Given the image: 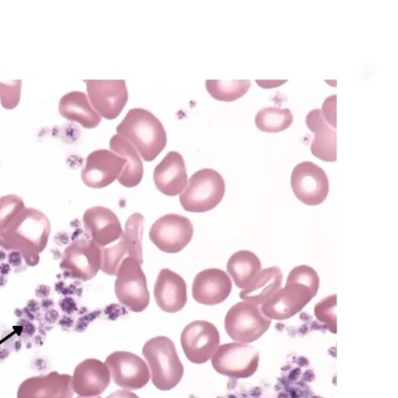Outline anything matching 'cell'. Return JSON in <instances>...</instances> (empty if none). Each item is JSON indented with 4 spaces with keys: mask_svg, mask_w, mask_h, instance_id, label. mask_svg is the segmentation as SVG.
<instances>
[{
    "mask_svg": "<svg viewBox=\"0 0 398 398\" xmlns=\"http://www.w3.org/2000/svg\"><path fill=\"white\" fill-rule=\"evenodd\" d=\"M99 398V397H97V398Z\"/></svg>",
    "mask_w": 398,
    "mask_h": 398,
    "instance_id": "cell-45",
    "label": "cell"
},
{
    "mask_svg": "<svg viewBox=\"0 0 398 398\" xmlns=\"http://www.w3.org/2000/svg\"><path fill=\"white\" fill-rule=\"evenodd\" d=\"M116 276L115 292L118 301L131 311H144L150 303V293L141 264L133 258H126L121 264Z\"/></svg>",
    "mask_w": 398,
    "mask_h": 398,
    "instance_id": "cell-7",
    "label": "cell"
},
{
    "mask_svg": "<svg viewBox=\"0 0 398 398\" xmlns=\"http://www.w3.org/2000/svg\"><path fill=\"white\" fill-rule=\"evenodd\" d=\"M93 108L101 116L113 120L120 115L129 99L124 79L83 80Z\"/></svg>",
    "mask_w": 398,
    "mask_h": 398,
    "instance_id": "cell-14",
    "label": "cell"
},
{
    "mask_svg": "<svg viewBox=\"0 0 398 398\" xmlns=\"http://www.w3.org/2000/svg\"><path fill=\"white\" fill-rule=\"evenodd\" d=\"M181 342L188 360L196 364L208 362L219 347L220 337L214 324L196 321L183 330Z\"/></svg>",
    "mask_w": 398,
    "mask_h": 398,
    "instance_id": "cell-12",
    "label": "cell"
},
{
    "mask_svg": "<svg viewBox=\"0 0 398 398\" xmlns=\"http://www.w3.org/2000/svg\"><path fill=\"white\" fill-rule=\"evenodd\" d=\"M156 187L167 196H176L184 192L188 185V174L183 157L171 151L156 167L154 172Z\"/></svg>",
    "mask_w": 398,
    "mask_h": 398,
    "instance_id": "cell-21",
    "label": "cell"
},
{
    "mask_svg": "<svg viewBox=\"0 0 398 398\" xmlns=\"http://www.w3.org/2000/svg\"><path fill=\"white\" fill-rule=\"evenodd\" d=\"M126 165V159L108 150H97L87 157L82 170L83 183L87 187L101 189L118 179Z\"/></svg>",
    "mask_w": 398,
    "mask_h": 398,
    "instance_id": "cell-16",
    "label": "cell"
},
{
    "mask_svg": "<svg viewBox=\"0 0 398 398\" xmlns=\"http://www.w3.org/2000/svg\"><path fill=\"white\" fill-rule=\"evenodd\" d=\"M51 234L48 217L35 208L25 207L5 230L0 233V247L7 251L17 250L27 266L40 261Z\"/></svg>",
    "mask_w": 398,
    "mask_h": 398,
    "instance_id": "cell-1",
    "label": "cell"
},
{
    "mask_svg": "<svg viewBox=\"0 0 398 398\" xmlns=\"http://www.w3.org/2000/svg\"><path fill=\"white\" fill-rule=\"evenodd\" d=\"M145 218L140 213L132 214L125 223V231L120 237V241L115 246L101 247V270L108 275L116 276L118 268L124 260L133 258L143 264L142 236L144 227Z\"/></svg>",
    "mask_w": 398,
    "mask_h": 398,
    "instance_id": "cell-5",
    "label": "cell"
},
{
    "mask_svg": "<svg viewBox=\"0 0 398 398\" xmlns=\"http://www.w3.org/2000/svg\"><path fill=\"white\" fill-rule=\"evenodd\" d=\"M316 295L315 292L303 284L286 282V287L261 306V311L271 320L289 319L301 311Z\"/></svg>",
    "mask_w": 398,
    "mask_h": 398,
    "instance_id": "cell-15",
    "label": "cell"
},
{
    "mask_svg": "<svg viewBox=\"0 0 398 398\" xmlns=\"http://www.w3.org/2000/svg\"><path fill=\"white\" fill-rule=\"evenodd\" d=\"M84 229L91 240L99 247L120 239L123 229L120 221L114 211L103 206H94L85 211L83 217Z\"/></svg>",
    "mask_w": 398,
    "mask_h": 398,
    "instance_id": "cell-18",
    "label": "cell"
},
{
    "mask_svg": "<svg viewBox=\"0 0 398 398\" xmlns=\"http://www.w3.org/2000/svg\"><path fill=\"white\" fill-rule=\"evenodd\" d=\"M26 307L32 313H37L41 308L40 304L34 300H29L28 303L26 304Z\"/></svg>",
    "mask_w": 398,
    "mask_h": 398,
    "instance_id": "cell-39",
    "label": "cell"
},
{
    "mask_svg": "<svg viewBox=\"0 0 398 398\" xmlns=\"http://www.w3.org/2000/svg\"><path fill=\"white\" fill-rule=\"evenodd\" d=\"M58 312H57V310H53V309L47 310L44 316V321H45L47 324H54V323L58 320Z\"/></svg>",
    "mask_w": 398,
    "mask_h": 398,
    "instance_id": "cell-37",
    "label": "cell"
},
{
    "mask_svg": "<svg viewBox=\"0 0 398 398\" xmlns=\"http://www.w3.org/2000/svg\"><path fill=\"white\" fill-rule=\"evenodd\" d=\"M225 182L215 170H200L191 177L180 196L185 211L202 213L213 209L223 199Z\"/></svg>",
    "mask_w": 398,
    "mask_h": 398,
    "instance_id": "cell-4",
    "label": "cell"
},
{
    "mask_svg": "<svg viewBox=\"0 0 398 398\" xmlns=\"http://www.w3.org/2000/svg\"><path fill=\"white\" fill-rule=\"evenodd\" d=\"M337 305V296H328L316 305L314 307V314L318 321L324 323L328 329L336 333V315H335V307Z\"/></svg>",
    "mask_w": 398,
    "mask_h": 398,
    "instance_id": "cell-30",
    "label": "cell"
},
{
    "mask_svg": "<svg viewBox=\"0 0 398 398\" xmlns=\"http://www.w3.org/2000/svg\"><path fill=\"white\" fill-rule=\"evenodd\" d=\"M143 355L148 363L152 382L157 389L167 391L182 381L184 367L175 344L169 338L159 336L145 343Z\"/></svg>",
    "mask_w": 398,
    "mask_h": 398,
    "instance_id": "cell-3",
    "label": "cell"
},
{
    "mask_svg": "<svg viewBox=\"0 0 398 398\" xmlns=\"http://www.w3.org/2000/svg\"><path fill=\"white\" fill-rule=\"evenodd\" d=\"M336 96L328 97L323 104L322 113L331 127L336 128Z\"/></svg>",
    "mask_w": 398,
    "mask_h": 398,
    "instance_id": "cell-33",
    "label": "cell"
},
{
    "mask_svg": "<svg viewBox=\"0 0 398 398\" xmlns=\"http://www.w3.org/2000/svg\"><path fill=\"white\" fill-rule=\"evenodd\" d=\"M106 398H139L136 394L127 390H120L110 395Z\"/></svg>",
    "mask_w": 398,
    "mask_h": 398,
    "instance_id": "cell-35",
    "label": "cell"
},
{
    "mask_svg": "<svg viewBox=\"0 0 398 398\" xmlns=\"http://www.w3.org/2000/svg\"><path fill=\"white\" fill-rule=\"evenodd\" d=\"M291 187L303 204L315 206L327 199L329 182L325 171L312 162L297 164L291 175Z\"/></svg>",
    "mask_w": 398,
    "mask_h": 398,
    "instance_id": "cell-11",
    "label": "cell"
},
{
    "mask_svg": "<svg viewBox=\"0 0 398 398\" xmlns=\"http://www.w3.org/2000/svg\"><path fill=\"white\" fill-rule=\"evenodd\" d=\"M23 259V256L17 250L9 251V254H8V262L10 266L16 268V271L17 268H19V270L21 268Z\"/></svg>",
    "mask_w": 398,
    "mask_h": 398,
    "instance_id": "cell-34",
    "label": "cell"
},
{
    "mask_svg": "<svg viewBox=\"0 0 398 398\" xmlns=\"http://www.w3.org/2000/svg\"><path fill=\"white\" fill-rule=\"evenodd\" d=\"M282 279L283 275L278 267L261 270L250 286L240 292V298L243 301L262 306L282 289Z\"/></svg>",
    "mask_w": 398,
    "mask_h": 398,
    "instance_id": "cell-24",
    "label": "cell"
},
{
    "mask_svg": "<svg viewBox=\"0 0 398 398\" xmlns=\"http://www.w3.org/2000/svg\"><path fill=\"white\" fill-rule=\"evenodd\" d=\"M232 290V282L225 271L208 268L199 272L192 284V296L197 303L214 306L225 301Z\"/></svg>",
    "mask_w": 398,
    "mask_h": 398,
    "instance_id": "cell-17",
    "label": "cell"
},
{
    "mask_svg": "<svg viewBox=\"0 0 398 398\" xmlns=\"http://www.w3.org/2000/svg\"><path fill=\"white\" fill-rule=\"evenodd\" d=\"M11 271V266L9 264L6 263H2L0 264V274L2 275H7Z\"/></svg>",
    "mask_w": 398,
    "mask_h": 398,
    "instance_id": "cell-41",
    "label": "cell"
},
{
    "mask_svg": "<svg viewBox=\"0 0 398 398\" xmlns=\"http://www.w3.org/2000/svg\"><path fill=\"white\" fill-rule=\"evenodd\" d=\"M6 282H7V279L5 278V276L1 275V276H0V286H5Z\"/></svg>",
    "mask_w": 398,
    "mask_h": 398,
    "instance_id": "cell-44",
    "label": "cell"
},
{
    "mask_svg": "<svg viewBox=\"0 0 398 398\" xmlns=\"http://www.w3.org/2000/svg\"><path fill=\"white\" fill-rule=\"evenodd\" d=\"M156 302L163 311L175 314L187 303V285L181 275L168 268L161 270L154 286Z\"/></svg>",
    "mask_w": 398,
    "mask_h": 398,
    "instance_id": "cell-20",
    "label": "cell"
},
{
    "mask_svg": "<svg viewBox=\"0 0 398 398\" xmlns=\"http://www.w3.org/2000/svg\"><path fill=\"white\" fill-rule=\"evenodd\" d=\"M19 324H22L23 326V333L26 335H28L29 337L32 336L35 332V326L34 324H32L30 321L26 319L20 320Z\"/></svg>",
    "mask_w": 398,
    "mask_h": 398,
    "instance_id": "cell-36",
    "label": "cell"
},
{
    "mask_svg": "<svg viewBox=\"0 0 398 398\" xmlns=\"http://www.w3.org/2000/svg\"><path fill=\"white\" fill-rule=\"evenodd\" d=\"M306 122L308 129L315 134L310 147L313 155L325 162L336 161V131L327 122L321 110L310 111Z\"/></svg>",
    "mask_w": 398,
    "mask_h": 398,
    "instance_id": "cell-22",
    "label": "cell"
},
{
    "mask_svg": "<svg viewBox=\"0 0 398 398\" xmlns=\"http://www.w3.org/2000/svg\"><path fill=\"white\" fill-rule=\"evenodd\" d=\"M293 116L288 108L268 107L257 112L255 125L261 132L278 133L289 129L293 124Z\"/></svg>",
    "mask_w": 398,
    "mask_h": 398,
    "instance_id": "cell-27",
    "label": "cell"
},
{
    "mask_svg": "<svg viewBox=\"0 0 398 398\" xmlns=\"http://www.w3.org/2000/svg\"><path fill=\"white\" fill-rule=\"evenodd\" d=\"M286 282H298L311 289L317 293L319 289L320 278L317 271L307 265H300L290 271Z\"/></svg>",
    "mask_w": 398,
    "mask_h": 398,
    "instance_id": "cell-31",
    "label": "cell"
},
{
    "mask_svg": "<svg viewBox=\"0 0 398 398\" xmlns=\"http://www.w3.org/2000/svg\"><path fill=\"white\" fill-rule=\"evenodd\" d=\"M193 233L194 228L190 219L178 214H168L152 225L150 238L159 250L176 254L190 243Z\"/></svg>",
    "mask_w": 398,
    "mask_h": 398,
    "instance_id": "cell-10",
    "label": "cell"
},
{
    "mask_svg": "<svg viewBox=\"0 0 398 398\" xmlns=\"http://www.w3.org/2000/svg\"><path fill=\"white\" fill-rule=\"evenodd\" d=\"M41 307L43 310H49L53 308L54 307V302H53L52 300L51 299H48V298H45V299H43L41 302Z\"/></svg>",
    "mask_w": 398,
    "mask_h": 398,
    "instance_id": "cell-40",
    "label": "cell"
},
{
    "mask_svg": "<svg viewBox=\"0 0 398 398\" xmlns=\"http://www.w3.org/2000/svg\"><path fill=\"white\" fill-rule=\"evenodd\" d=\"M59 113L65 119L78 122L85 129H94L101 123V116L83 92L72 91L64 95L59 102Z\"/></svg>",
    "mask_w": 398,
    "mask_h": 398,
    "instance_id": "cell-23",
    "label": "cell"
},
{
    "mask_svg": "<svg viewBox=\"0 0 398 398\" xmlns=\"http://www.w3.org/2000/svg\"><path fill=\"white\" fill-rule=\"evenodd\" d=\"M111 382V374L105 363L88 359L79 363L75 370L72 388L84 398H97L105 391Z\"/></svg>",
    "mask_w": 398,
    "mask_h": 398,
    "instance_id": "cell-19",
    "label": "cell"
},
{
    "mask_svg": "<svg viewBox=\"0 0 398 398\" xmlns=\"http://www.w3.org/2000/svg\"><path fill=\"white\" fill-rule=\"evenodd\" d=\"M110 147L117 155L126 159V165L118 177L119 184L126 188H134L143 177V164L134 147L126 139L115 135L110 140Z\"/></svg>",
    "mask_w": 398,
    "mask_h": 398,
    "instance_id": "cell-25",
    "label": "cell"
},
{
    "mask_svg": "<svg viewBox=\"0 0 398 398\" xmlns=\"http://www.w3.org/2000/svg\"><path fill=\"white\" fill-rule=\"evenodd\" d=\"M21 80H15L9 84L0 83V99L5 109L16 108L20 98Z\"/></svg>",
    "mask_w": 398,
    "mask_h": 398,
    "instance_id": "cell-32",
    "label": "cell"
},
{
    "mask_svg": "<svg viewBox=\"0 0 398 398\" xmlns=\"http://www.w3.org/2000/svg\"><path fill=\"white\" fill-rule=\"evenodd\" d=\"M226 269L235 285L240 289H247L261 270L259 258L253 252L240 250L229 257Z\"/></svg>",
    "mask_w": 398,
    "mask_h": 398,
    "instance_id": "cell-26",
    "label": "cell"
},
{
    "mask_svg": "<svg viewBox=\"0 0 398 398\" xmlns=\"http://www.w3.org/2000/svg\"><path fill=\"white\" fill-rule=\"evenodd\" d=\"M5 258H6V254H5V252L3 250H1V249H0V262L5 261Z\"/></svg>",
    "mask_w": 398,
    "mask_h": 398,
    "instance_id": "cell-43",
    "label": "cell"
},
{
    "mask_svg": "<svg viewBox=\"0 0 398 398\" xmlns=\"http://www.w3.org/2000/svg\"><path fill=\"white\" fill-rule=\"evenodd\" d=\"M104 363L109 370L114 383L124 390L141 389L150 381L148 366L137 355L118 351L109 355Z\"/></svg>",
    "mask_w": 398,
    "mask_h": 398,
    "instance_id": "cell-13",
    "label": "cell"
},
{
    "mask_svg": "<svg viewBox=\"0 0 398 398\" xmlns=\"http://www.w3.org/2000/svg\"><path fill=\"white\" fill-rule=\"evenodd\" d=\"M101 247L93 240L76 239L64 250L61 269L68 276L83 282L90 280L101 269Z\"/></svg>",
    "mask_w": 398,
    "mask_h": 398,
    "instance_id": "cell-9",
    "label": "cell"
},
{
    "mask_svg": "<svg viewBox=\"0 0 398 398\" xmlns=\"http://www.w3.org/2000/svg\"><path fill=\"white\" fill-rule=\"evenodd\" d=\"M50 293H51V288L46 285H40L37 286L35 290L36 296L43 299L48 298Z\"/></svg>",
    "mask_w": 398,
    "mask_h": 398,
    "instance_id": "cell-38",
    "label": "cell"
},
{
    "mask_svg": "<svg viewBox=\"0 0 398 398\" xmlns=\"http://www.w3.org/2000/svg\"><path fill=\"white\" fill-rule=\"evenodd\" d=\"M250 80H213L207 79L205 87L211 97L217 101L232 102L247 94L250 89Z\"/></svg>",
    "mask_w": 398,
    "mask_h": 398,
    "instance_id": "cell-28",
    "label": "cell"
},
{
    "mask_svg": "<svg viewBox=\"0 0 398 398\" xmlns=\"http://www.w3.org/2000/svg\"><path fill=\"white\" fill-rule=\"evenodd\" d=\"M214 370L221 375L233 378H248L255 374L259 365V353L247 344H225L211 357Z\"/></svg>",
    "mask_w": 398,
    "mask_h": 398,
    "instance_id": "cell-8",
    "label": "cell"
},
{
    "mask_svg": "<svg viewBox=\"0 0 398 398\" xmlns=\"http://www.w3.org/2000/svg\"><path fill=\"white\" fill-rule=\"evenodd\" d=\"M22 311H23V315L24 314L25 317H26L29 321H34V320L35 319V316H34V314H33L32 312H30V310L27 309V307H24V308L22 310Z\"/></svg>",
    "mask_w": 398,
    "mask_h": 398,
    "instance_id": "cell-42",
    "label": "cell"
},
{
    "mask_svg": "<svg viewBox=\"0 0 398 398\" xmlns=\"http://www.w3.org/2000/svg\"><path fill=\"white\" fill-rule=\"evenodd\" d=\"M116 130L147 162L155 160L167 145V133L161 121L143 108L129 110Z\"/></svg>",
    "mask_w": 398,
    "mask_h": 398,
    "instance_id": "cell-2",
    "label": "cell"
},
{
    "mask_svg": "<svg viewBox=\"0 0 398 398\" xmlns=\"http://www.w3.org/2000/svg\"><path fill=\"white\" fill-rule=\"evenodd\" d=\"M271 324V320L263 314L261 306L247 301L235 304L225 317V331L237 343L255 342L268 331Z\"/></svg>",
    "mask_w": 398,
    "mask_h": 398,
    "instance_id": "cell-6",
    "label": "cell"
},
{
    "mask_svg": "<svg viewBox=\"0 0 398 398\" xmlns=\"http://www.w3.org/2000/svg\"><path fill=\"white\" fill-rule=\"evenodd\" d=\"M25 208L23 199L15 195L0 198V233L5 230Z\"/></svg>",
    "mask_w": 398,
    "mask_h": 398,
    "instance_id": "cell-29",
    "label": "cell"
}]
</instances>
